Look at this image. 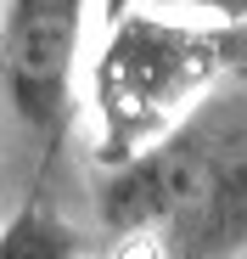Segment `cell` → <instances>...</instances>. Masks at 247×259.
I'll return each instance as SVG.
<instances>
[{"label": "cell", "mask_w": 247, "mask_h": 259, "mask_svg": "<svg viewBox=\"0 0 247 259\" xmlns=\"http://www.w3.org/2000/svg\"><path fill=\"white\" fill-rule=\"evenodd\" d=\"M241 39L208 23H174L163 12H124L101 28L96 51V113L101 163H118L174 130L180 113L236 62Z\"/></svg>", "instance_id": "cell-2"}, {"label": "cell", "mask_w": 247, "mask_h": 259, "mask_svg": "<svg viewBox=\"0 0 247 259\" xmlns=\"http://www.w3.org/2000/svg\"><path fill=\"white\" fill-rule=\"evenodd\" d=\"M157 12H202L219 23H247V0H152Z\"/></svg>", "instance_id": "cell-5"}, {"label": "cell", "mask_w": 247, "mask_h": 259, "mask_svg": "<svg viewBox=\"0 0 247 259\" xmlns=\"http://www.w3.org/2000/svg\"><path fill=\"white\" fill-rule=\"evenodd\" d=\"M107 169L101 226L118 237H157V253H225L247 237V158L197 130H163Z\"/></svg>", "instance_id": "cell-1"}, {"label": "cell", "mask_w": 247, "mask_h": 259, "mask_svg": "<svg viewBox=\"0 0 247 259\" xmlns=\"http://www.w3.org/2000/svg\"><path fill=\"white\" fill-rule=\"evenodd\" d=\"M79 237L45 197H28L6 226H0V259H73Z\"/></svg>", "instance_id": "cell-4"}, {"label": "cell", "mask_w": 247, "mask_h": 259, "mask_svg": "<svg viewBox=\"0 0 247 259\" xmlns=\"http://www.w3.org/2000/svg\"><path fill=\"white\" fill-rule=\"evenodd\" d=\"M90 0H0V91L17 124L56 158L73 124V62Z\"/></svg>", "instance_id": "cell-3"}, {"label": "cell", "mask_w": 247, "mask_h": 259, "mask_svg": "<svg viewBox=\"0 0 247 259\" xmlns=\"http://www.w3.org/2000/svg\"><path fill=\"white\" fill-rule=\"evenodd\" d=\"M124 12H135V0H101V28H107V23H118Z\"/></svg>", "instance_id": "cell-6"}]
</instances>
